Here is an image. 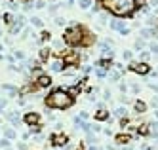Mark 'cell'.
Instances as JSON below:
<instances>
[{
    "mask_svg": "<svg viewBox=\"0 0 158 150\" xmlns=\"http://www.w3.org/2000/svg\"><path fill=\"white\" fill-rule=\"evenodd\" d=\"M14 57L19 59V61H23V59H25V53H23V51H14Z\"/></svg>",
    "mask_w": 158,
    "mask_h": 150,
    "instance_id": "9a60e30c",
    "label": "cell"
},
{
    "mask_svg": "<svg viewBox=\"0 0 158 150\" xmlns=\"http://www.w3.org/2000/svg\"><path fill=\"white\" fill-rule=\"evenodd\" d=\"M116 141H118V142H128V141H130V137H128V135H118Z\"/></svg>",
    "mask_w": 158,
    "mask_h": 150,
    "instance_id": "ffe728a7",
    "label": "cell"
},
{
    "mask_svg": "<svg viewBox=\"0 0 158 150\" xmlns=\"http://www.w3.org/2000/svg\"><path fill=\"white\" fill-rule=\"evenodd\" d=\"M25 122L29 123V125H34V123L40 122V114H36V112H29L27 116H25Z\"/></svg>",
    "mask_w": 158,
    "mask_h": 150,
    "instance_id": "8992f818",
    "label": "cell"
},
{
    "mask_svg": "<svg viewBox=\"0 0 158 150\" xmlns=\"http://www.w3.org/2000/svg\"><path fill=\"white\" fill-rule=\"evenodd\" d=\"M122 57H124V59H128V61H130V59H131V51H124V53H122Z\"/></svg>",
    "mask_w": 158,
    "mask_h": 150,
    "instance_id": "7402d4cb",
    "label": "cell"
},
{
    "mask_svg": "<svg viewBox=\"0 0 158 150\" xmlns=\"http://www.w3.org/2000/svg\"><path fill=\"white\" fill-rule=\"evenodd\" d=\"M63 61H54V63H52V70H55V72H61V70H63Z\"/></svg>",
    "mask_w": 158,
    "mask_h": 150,
    "instance_id": "30bf717a",
    "label": "cell"
},
{
    "mask_svg": "<svg viewBox=\"0 0 158 150\" xmlns=\"http://www.w3.org/2000/svg\"><path fill=\"white\" fill-rule=\"evenodd\" d=\"M143 46H145V44H143V40H137V42H135V50H141Z\"/></svg>",
    "mask_w": 158,
    "mask_h": 150,
    "instance_id": "d4e9b609",
    "label": "cell"
},
{
    "mask_svg": "<svg viewBox=\"0 0 158 150\" xmlns=\"http://www.w3.org/2000/svg\"><path fill=\"white\" fill-rule=\"evenodd\" d=\"M124 114H126V108H124V106H120V108H116V116H118V118H122Z\"/></svg>",
    "mask_w": 158,
    "mask_h": 150,
    "instance_id": "d6986e66",
    "label": "cell"
},
{
    "mask_svg": "<svg viewBox=\"0 0 158 150\" xmlns=\"http://www.w3.org/2000/svg\"><path fill=\"white\" fill-rule=\"evenodd\" d=\"M107 8L113 12L118 17H126V15H131L133 10H135V0H103Z\"/></svg>",
    "mask_w": 158,
    "mask_h": 150,
    "instance_id": "6da1fadb",
    "label": "cell"
},
{
    "mask_svg": "<svg viewBox=\"0 0 158 150\" xmlns=\"http://www.w3.org/2000/svg\"><path fill=\"white\" fill-rule=\"evenodd\" d=\"M67 2H69V4H72V0H67Z\"/></svg>",
    "mask_w": 158,
    "mask_h": 150,
    "instance_id": "8d00e7d4",
    "label": "cell"
},
{
    "mask_svg": "<svg viewBox=\"0 0 158 150\" xmlns=\"http://www.w3.org/2000/svg\"><path fill=\"white\" fill-rule=\"evenodd\" d=\"M90 6H91V0H80V8L86 10V8H90Z\"/></svg>",
    "mask_w": 158,
    "mask_h": 150,
    "instance_id": "5bb4252c",
    "label": "cell"
},
{
    "mask_svg": "<svg viewBox=\"0 0 158 150\" xmlns=\"http://www.w3.org/2000/svg\"><path fill=\"white\" fill-rule=\"evenodd\" d=\"M21 29H23V17H19L17 21H15V25L12 27V34H17V32L21 31Z\"/></svg>",
    "mask_w": 158,
    "mask_h": 150,
    "instance_id": "9c48e42d",
    "label": "cell"
},
{
    "mask_svg": "<svg viewBox=\"0 0 158 150\" xmlns=\"http://www.w3.org/2000/svg\"><path fill=\"white\" fill-rule=\"evenodd\" d=\"M107 118H109V112H107V110H103V108L95 114V120H101V122H103V120H107Z\"/></svg>",
    "mask_w": 158,
    "mask_h": 150,
    "instance_id": "8fae6325",
    "label": "cell"
},
{
    "mask_svg": "<svg viewBox=\"0 0 158 150\" xmlns=\"http://www.w3.org/2000/svg\"><path fill=\"white\" fill-rule=\"evenodd\" d=\"M44 6H46L44 0H38V2H36V8H44Z\"/></svg>",
    "mask_w": 158,
    "mask_h": 150,
    "instance_id": "4316f807",
    "label": "cell"
},
{
    "mask_svg": "<svg viewBox=\"0 0 158 150\" xmlns=\"http://www.w3.org/2000/svg\"><path fill=\"white\" fill-rule=\"evenodd\" d=\"M14 137H15L14 129H6V139H8V141H10V139H14Z\"/></svg>",
    "mask_w": 158,
    "mask_h": 150,
    "instance_id": "e0dca14e",
    "label": "cell"
},
{
    "mask_svg": "<svg viewBox=\"0 0 158 150\" xmlns=\"http://www.w3.org/2000/svg\"><path fill=\"white\" fill-rule=\"evenodd\" d=\"M76 150H82V146H80V148H76Z\"/></svg>",
    "mask_w": 158,
    "mask_h": 150,
    "instance_id": "74e56055",
    "label": "cell"
},
{
    "mask_svg": "<svg viewBox=\"0 0 158 150\" xmlns=\"http://www.w3.org/2000/svg\"><path fill=\"white\" fill-rule=\"evenodd\" d=\"M46 105L52 106V108H69L72 105V97L69 95V91L55 89L46 97Z\"/></svg>",
    "mask_w": 158,
    "mask_h": 150,
    "instance_id": "7a4b0ae2",
    "label": "cell"
},
{
    "mask_svg": "<svg viewBox=\"0 0 158 150\" xmlns=\"http://www.w3.org/2000/svg\"><path fill=\"white\" fill-rule=\"evenodd\" d=\"M154 116H156V118H158V110H156V112H154Z\"/></svg>",
    "mask_w": 158,
    "mask_h": 150,
    "instance_id": "d590c367",
    "label": "cell"
},
{
    "mask_svg": "<svg viewBox=\"0 0 158 150\" xmlns=\"http://www.w3.org/2000/svg\"><path fill=\"white\" fill-rule=\"evenodd\" d=\"M52 142H54L55 146H63V145H67V135H52Z\"/></svg>",
    "mask_w": 158,
    "mask_h": 150,
    "instance_id": "52a82bcc",
    "label": "cell"
},
{
    "mask_svg": "<svg viewBox=\"0 0 158 150\" xmlns=\"http://www.w3.org/2000/svg\"><path fill=\"white\" fill-rule=\"evenodd\" d=\"M50 53H52V51L48 50V48H44V50L40 51V59H42V61H46V59H48V57H50Z\"/></svg>",
    "mask_w": 158,
    "mask_h": 150,
    "instance_id": "4fadbf2b",
    "label": "cell"
},
{
    "mask_svg": "<svg viewBox=\"0 0 158 150\" xmlns=\"http://www.w3.org/2000/svg\"><path fill=\"white\" fill-rule=\"evenodd\" d=\"M133 108H135V112H145V108H147V105H145V103H141V101H137Z\"/></svg>",
    "mask_w": 158,
    "mask_h": 150,
    "instance_id": "7c38bea8",
    "label": "cell"
},
{
    "mask_svg": "<svg viewBox=\"0 0 158 150\" xmlns=\"http://www.w3.org/2000/svg\"><path fill=\"white\" fill-rule=\"evenodd\" d=\"M55 23H57V25H65V21L61 17H55Z\"/></svg>",
    "mask_w": 158,
    "mask_h": 150,
    "instance_id": "f1b7e54d",
    "label": "cell"
},
{
    "mask_svg": "<svg viewBox=\"0 0 158 150\" xmlns=\"http://www.w3.org/2000/svg\"><path fill=\"white\" fill-rule=\"evenodd\" d=\"M90 150H99V148H97V146H91V148Z\"/></svg>",
    "mask_w": 158,
    "mask_h": 150,
    "instance_id": "e575fe53",
    "label": "cell"
},
{
    "mask_svg": "<svg viewBox=\"0 0 158 150\" xmlns=\"http://www.w3.org/2000/svg\"><path fill=\"white\" fill-rule=\"evenodd\" d=\"M97 76H99V78L105 76V70H103V68H97Z\"/></svg>",
    "mask_w": 158,
    "mask_h": 150,
    "instance_id": "83f0119b",
    "label": "cell"
},
{
    "mask_svg": "<svg viewBox=\"0 0 158 150\" xmlns=\"http://www.w3.org/2000/svg\"><path fill=\"white\" fill-rule=\"evenodd\" d=\"M17 146H19V150H27V145H25V142H19Z\"/></svg>",
    "mask_w": 158,
    "mask_h": 150,
    "instance_id": "f546056e",
    "label": "cell"
},
{
    "mask_svg": "<svg viewBox=\"0 0 158 150\" xmlns=\"http://www.w3.org/2000/svg\"><path fill=\"white\" fill-rule=\"evenodd\" d=\"M31 23L34 25V27H42V21H40L38 17H32V19H31Z\"/></svg>",
    "mask_w": 158,
    "mask_h": 150,
    "instance_id": "ac0fdd59",
    "label": "cell"
},
{
    "mask_svg": "<svg viewBox=\"0 0 158 150\" xmlns=\"http://www.w3.org/2000/svg\"><path fill=\"white\" fill-rule=\"evenodd\" d=\"M36 84H38L40 87H48V86L52 84V80H50V76H46V74H40V76H38V80H36Z\"/></svg>",
    "mask_w": 158,
    "mask_h": 150,
    "instance_id": "ba28073f",
    "label": "cell"
},
{
    "mask_svg": "<svg viewBox=\"0 0 158 150\" xmlns=\"http://www.w3.org/2000/svg\"><path fill=\"white\" fill-rule=\"evenodd\" d=\"M153 6H158V0H153Z\"/></svg>",
    "mask_w": 158,
    "mask_h": 150,
    "instance_id": "836d02e7",
    "label": "cell"
},
{
    "mask_svg": "<svg viewBox=\"0 0 158 150\" xmlns=\"http://www.w3.org/2000/svg\"><path fill=\"white\" fill-rule=\"evenodd\" d=\"M130 68L133 70V72H137V74H149L150 72V67L147 63H131Z\"/></svg>",
    "mask_w": 158,
    "mask_h": 150,
    "instance_id": "277c9868",
    "label": "cell"
},
{
    "mask_svg": "<svg viewBox=\"0 0 158 150\" xmlns=\"http://www.w3.org/2000/svg\"><path fill=\"white\" fill-rule=\"evenodd\" d=\"M149 53H158V44H150L149 46Z\"/></svg>",
    "mask_w": 158,
    "mask_h": 150,
    "instance_id": "2e32d148",
    "label": "cell"
},
{
    "mask_svg": "<svg viewBox=\"0 0 158 150\" xmlns=\"http://www.w3.org/2000/svg\"><path fill=\"white\" fill-rule=\"evenodd\" d=\"M141 34H143V36H145V38H149V36H150V34H153V32H150V31H149V29H143V31H141Z\"/></svg>",
    "mask_w": 158,
    "mask_h": 150,
    "instance_id": "44dd1931",
    "label": "cell"
},
{
    "mask_svg": "<svg viewBox=\"0 0 158 150\" xmlns=\"http://www.w3.org/2000/svg\"><path fill=\"white\" fill-rule=\"evenodd\" d=\"M118 78H120V74H118V72H113V74H111V80H113V82H114V80H118Z\"/></svg>",
    "mask_w": 158,
    "mask_h": 150,
    "instance_id": "484cf974",
    "label": "cell"
},
{
    "mask_svg": "<svg viewBox=\"0 0 158 150\" xmlns=\"http://www.w3.org/2000/svg\"><path fill=\"white\" fill-rule=\"evenodd\" d=\"M76 63H78V55L74 53V51H69V55L63 57V67H67V65H76Z\"/></svg>",
    "mask_w": 158,
    "mask_h": 150,
    "instance_id": "5b68a950",
    "label": "cell"
},
{
    "mask_svg": "<svg viewBox=\"0 0 158 150\" xmlns=\"http://www.w3.org/2000/svg\"><path fill=\"white\" fill-rule=\"evenodd\" d=\"M82 27L80 25H72L71 29H67V32L63 34V40L71 46H80L82 44Z\"/></svg>",
    "mask_w": 158,
    "mask_h": 150,
    "instance_id": "3957f363",
    "label": "cell"
},
{
    "mask_svg": "<svg viewBox=\"0 0 158 150\" xmlns=\"http://www.w3.org/2000/svg\"><path fill=\"white\" fill-rule=\"evenodd\" d=\"M153 106H154V108L158 106V99H154V101H153Z\"/></svg>",
    "mask_w": 158,
    "mask_h": 150,
    "instance_id": "1f68e13d",
    "label": "cell"
},
{
    "mask_svg": "<svg viewBox=\"0 0 158 150\" xmlns=\"http://www.w3.org/2000/svg\"><path fill=\"white\" fill-rule=\"evenodd\" d=\"M153 129H158V122H156V123H153Z\"/></svg>",
    "mask_w": 158,
    "mask_h": 150,
    "instance_id": "d6a6232c",
    "label": "cell"
},
{
    "mask_svg": "<svg viewBox=\"0 0 158 150\" xmlns=\"http://www.w3.org/2000/svg\"><path fill=\"white\" fill-rule=\"evenodd\" d=\"M40 125H32V129H31V133H40Z\"/></svg>",
    "mask_w": 158,
    "mask_h": 150,
    "instance_id": "cb8c5ba5",
    "label": "cell"
},
{
    "mask_svg": "<svg viewBox=\"0 0 158 150\" xmlns=\"http://www.w3.org/2000/svg\"><path fill=\"white\" fill-rule=\"evenodd\" d=\"M8 145H10L8 139H2V141H0V146H4V148H8Z\"/></svg>",
    "mask_w": 158,
    "mask_h": 150,
    "instance_id": "603a6c76",
    "label": "cell"
},
{
    "mask_svg": "<svg viewBox=\"0 0 158 150\" xmlns=\"http://www.w3.org/2000/svg\"><path fill=\"white\" fill-rule=\"evenodd\" d=\"M4 106H6V99H0V110L4 108Z\"/></svg>",
    "mask_w": 158,
    "mask_h": 150,
    "instance_id": "4dcf8cb0",
    "label": "cell"
}]
</instances>
